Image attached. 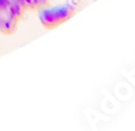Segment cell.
Returning <instances> with one entry per match:
<instances>
[{
  "mask_svg": "<svg viewBox=\"0 0 135 131\" xmlns=\"http://www.w3.org/2000/svg\"><path fill=\"white\" fill-rule=\"evenodd\" d=\"M18 22L11 18L10 16H0V33L5 35L15 34L17 31Z\"/></svg>",
  "mask_w": 135,
  "mask_h": 131,
  "instance_id": "cell-2",
  "label": "cell"
},
{
  "mask_svg": "<svg viewBox=\"0 0 135 131\" xmlns=\"http://www.w3.org/2000/svg\"><path fill=\"white\" fill-rule=\"evenodd\" d=\"M12 0H0V16H9Z\"/></svg>",
  "mask_w": 135,
  "mask_h": 131,
  "instance_id": "cell-5",
  "label": "cell"
},
{
  "mask_svg": "<svg viewBox=\"0 0 135 131\" xmlns=\"http://www.w3.org/2000/svg\"><path fill=\"white\" fill-rule=\"evenodd\" d=\"M50 3H51V0H28V3H27V9L40 10V9L46 7Z\"/></svg>",
  "mask_w": 135,
  "mask_h": 131,
  "instance_id": "cell-4",
  "label": "cell"
},
{
  "mask_svg": "<svg viewBox=\"0 0 135 131\" xmlns=\"http://www.w3.org/2000/svg\"><path fill=\"white\" fill-rule=\"evenodd\" d=\"M13 1H16L17 4H20L25 10L27 9V3H28V0H13Z\"/></svg>",
  "mask_w": 135,
  "mask_h": 131,
  "instance_id": "cell-6",
  "label": "cell"
},
{
  "mask_svg": "<svg viewBox=\"0 0 135 131\" xmlns=\"http://www.w3.org/2000/svg\"><path fill=\"white\" fill-rule=\"evenodd\" d=\"M23 11H25V9H23L20 4H17L16 1H13V0L11 1V6H10V11H9V16L11 18H13L15 21L18 22L20 19L22 18Z\"/></svg>",
  "mask_w": 135,
  "mask_h": 131,
  "instance_id": "cell-3",
  "label": "cell"
},
{
  "mask_svg": "<svg viewBox=\"0 0 135 131\" xmlns=\"http://www.w3.org/2000/svg\"><path fill=\"white\" fill-rule=\"evenodd\" d=\"M75 13V9L71 4H63L54 7H44L39 10L38 17L40 24L46 29H54L72 18Z\"/></svg>",
  "mask_w": 135,
  "mask_h": 131,
  "instance_id": "cell-1",
  "label": "cell"
}]
</instances>
